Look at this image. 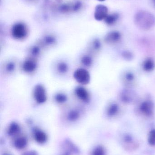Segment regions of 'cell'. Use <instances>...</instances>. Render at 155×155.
Instances as JSON below:
<instances>
[{
	"label": "cell",
	"mask_w": 155,
	"mask_h": 155,
	"mask_svg": "<svg viewBox=\"0 0 155 155\" xmlns=\"http://www.w3.org/2000/svg\"><path fill=\"white\" fill-rule=\"evenodd\" d=\"M134 21L137 26L143 30H149L155 25L154 15L147 11H141L136 13Z\"/></svg>",
	"instance_id": "cell-1"
},
{
	"label": "cell",
	"mask_w": 155,
	"mask_h": 155,
	"mask_svg": "<svg viewBox=\"0 0 155 155\" xmlns=\"http://www.w3.org/2000/svg\"><path fill=\"white\" fill-rule=\"evenodd\" d=\"M123 147L127 151H133L138 148L139 144L135 138L129 134H125L121 137Z\"/></svg>",
	"instance_id": "cell-2"
},
{
	"label": "cell",
	"mask_w": 155,
	"mask_h": 155,
	"mask_svg": "<svg viewBox=\"0 0 155 155\" xmlns=\"http://www.w3.org/2000/svg\"><path fill=\"white\" fill-rule=\"evenodd\" d=\"M73 77L76 82L83 85L87 84L91 80L89 72L83 68H79L76 70L73 74Z\"/></svg>",
	"instance_id": "cell-3"
},
{
	"label": "cell",
	"mask_w": 155,
	"mask_h": 155,
	"mask_svg": "<svg viewBox=\"0 0 155 155\" xmlns=\"http://www.w3.org/2000/svg\"><path fill=\"white\" fill-rule=\"evenodd\" d=\"M34 99L38 104H44L47 100V94L44 87L41 84H37L34 88Z\"/></svg>",
	"instance_id": "cell-4"
},
{
	"label": "cell",
	"mask_w": 155,
	"mask_h": 155,
	"mask_svg": "<svg viewBox=\"0 0 155 155\" xmlns=\"http://www.w3.org/2000/svg\"><path fill=\"white\" fill-rule=\"evenodd\" d=\"M154 106L151 100H145L140 103L139 110L140 114L147 117H151L153 115Z\"/></svg>",
	"instance_id": "cell-5"
},
{
	"label": "cell",
	"mask_w": 155,
	"mask_h": 155,
	"mask_svg": "<svg viewBox=\"0 0 155 155\" xmlns=\"http://www.w3.org/2000/svg\"><path fill=\"white\" fill-rule=\"evenodd\" d=\"M12 34L15 39L22 40L25 38L27 35V28L25 25L22 23H17L13 26Z\"/></svg>",
	"instance_id": "cell-6"
},
{
	"label": "cell",
	"mask_w": 155,
	"mask_h": 155,
	"mask_svg": "<svg viewBox=\"0 0 155 155\" xmlns=\"http://www.w3.org/2000/svg\"><path fill=\"white\" fill-rule=\"evenodd\" d=\"M108 15V8L105 5H99L96 7L94 17L97 21H101L105 20Z\"/></svg>",
	"instance_id": "cell-7"
},
{
	"label": "cell",
	"mask_w": 155,
	"mask_h": 155,
	"mask_svg": "<svg viewBox=\"0 0 155 155\" xmlns=\"http://www.w3.org/2000/svg\"><path fill=\"white\" fill-rule=\"evenodd\" d=\"M75 93L77 97L84 102H88L90 100V96L89 92L83 87H76L75 90Z\"/></svg>",
	"instance_id": "cell-8"
},
{
	"label": "cell",
	"mask_w": 155,
	"mask_h": 155,
	"mask_svg": "<svg viewBox=\"0 0 155 155\" xmlns=\"http://www.w3.org/2000/svg\"><path fill=\"white\" fill-rule=\"evenodd\" d=\"M122 35L119 32L113 31L107 34L105 40V41L110 44H114L118 42L121 40Z\"/></svg>",
	"instance_id": "cell-9"
},
{
	"label": "cell",
	"mask_w": 155,
	"mask_h": 155,
	"mask_svg": "<svg viewBox=\"0 0 155 155\" xmlns=\"http://www.w3.org/2000/svg\"><path fill=\"white\" fill-rule=\"evenodd\" d=\"M22 70L26 73H32L36 71L37 68L36 63L33 60H26L23 63Z\"/></svg>",
	"instance_id": "cell-10"
},
{
	"label": "cell",
	"mask_w": 155,
	"mask_h": 155,
	"mask_svg": "<svg viewBox=\"0 0 155 155\" xmlns=\"http://www.w3.org/2000/svg\"><path fill=\"white\" fill-rule=\"evenodd\" d=\"M120 107L116 103H112L107 107L106 111L107 116L109 118H113L119 114Z\"/></svg>",
	"instance_id": "cell-11"
},
{
	"label": "cell",
	"mask_w": 155,
	"mask_h": 155,
	"mask_svg": "<svg viewBox=\"0 0 155 155\" xmlns=\"http://www.w3.org/2000/svg\"><path fill=\"white\" fill-rule=\"evenodd\" d=\"M34 137L36 143L40 144H43L47 140V136L43 131L36 129L34 132Z\"/></svg>",
	"instance_id": "cell-12"
},
{
	"label": "cell",
	"mask_w": 155,
	"mask_h": 155,
	"mask_svg": "<svg viewBox=\"0 0 155 155\" xmlns=\"http://www.w3.org/2000/svg\"><path fill=\"white\" fill-rule=\"evenodd\" d=\"M143 70L147 72H150L154 70L155 63L153 60L151 58L146 59L142 64Z\"/></svg>",
	"instance_id": "cell-13"
},
{
	"label": "cell",
	"mask_w": 155,
	"mask_h": 155,
	"mask_svg": "<svg viewBox=\"0 0 155 155\" xmlns=\"http://www.w3.org/2000/svg\"><path fill=\"white\" fill-rule=\"evenodd\" d=\"M28 141L25 137H21L16 138L14 142L15 147L18 150H22L26 147Z\"/></svg>",
	"instance_id": "cell-14"
},
{
	"label": "cell",
	"mask_w": 155,
	"mask_h": 155,
	"mask_svg": "<svg viewBox=\"0 0 155 155\" xmlns=\"http://www.w3.org/2000/svg\"><path fill=\"white\" fill-rule=\"evenodd\" d=\"M21 128L20 126L16 123H12L9 126L8 129V134L10 136H13L20 132Z\"/></svg>",
	"instance_id": "cell-15"
},
{
	"label": "cell",
	"mask_w": 155,
	"mask_h": 155,
	"mask_svg": "<svg viewBox=\"0 0 155 155\" xmlns=\"http://www.w3.org/2000/svg\"><path fill=\"white\" fill-rule=\"evenodd\" d=\"M119 15L118 14L114 13L108 15L105 19V21L106 24L108 25H112L115 23L118 20Z\"/></svg>",
	"instance_id": "cell-16"
},
{
	"label": "cell",
	"mask_w": 155,
	"mask_h": 155,
	"mask_svg": "<svg viewBox=\"0 0 155 155\" xmlns=\"http://www.w3.org/2000/svg\"><path fill=\"white\" fill-rule=\"evenodd\" d=\"M80 114L79 111L76 110L70 111L67 115V118L71 122H75L78 120L80 117Z\"/></svg>",
	"instance_id": "cell-17"
},
{
	"label": "cell",
	"mask_w": 155,
	"mask_h": 155,
	"mask_svg": "<svg viewBox=\"0 0 155 155\" xmlns=\"http://www.w3.org/2000/svg\"><path fill=\"white\" fill-rule=\"evenodd\" d=\"M57 71L60 74H66L68 71V66L65 62H60L57 64Z\"/></svg>",
	"instance_id": "cell-18"
},
{
	"label": "cell",
	"mask_w": 155,
	"mask_h": 155,
	"mask_svg": "<svg viewBox=\"0 0 155 155\" xmlns=\"http://www.w3.org/2000/svg\"><path fill=\"white\" fill-rule=\"evenodd\" d=\"M147 143L152 147H155V128L152 129L147 136Z\"/></svg>",
	"instance_id": "cell-19"
},
{
	"label": "cell",
	"mask_w": 155,
	"mask_h": 155,
	"mask_svg": "<svg viewBox=\"0 0 155 155\" xmlns=\"http://www.w3.org/2000/svg\"><path fill=\"white\" fill-rule=\"evenodd\" d=\"M92 155H106V149L103 146H97L93 150Z\"/></svg>",
	"instance_id": "cell-20"
},
{
	"label": "cell",
	"mask_w": 155,
	"mask_h": 155,
	"mask_svg": "<svg viewBox=\"0 0 155 155\" xmlns=\"http://www.w3.org/2000/svg\"><path fill=\"white\" fill-rule=\"evenodd\" d=\"M55 100L58 104H64L67 101V97L63 93H58L55 96Z\"/></svg>",
	"instance_id": "cell-21"
},
{
	"label": "cell",
	"mask_w": 155,
	"mask_h": 155,
	"mask_svg": "<svg viewBox=\"0 0 155 155\" xmlns=\"http://www.w3.org/2000/svg\"><path fill=\"white\" fill-rule=\"evenodd\" d=\"M81 62L84 66L90 67L93 64V60L89 55H84L81 59Z\"/></svg>",
	"instance_id": "cell-22"
},
{
	"label": "cell",
	"mask_w": 155,
	"mask_h": 155,
	"mask_svg": "<svg viewBox=\"0 0 155 155\" xmlns=\"http://www.w3.org/2000/svg\"><path fill=\"white\" fill-rule=\"evenodd\" d=\"M121 100H122V102L125 104H128L131 103L133 99L131 95L129 94L126 93V92H125L121 94Z\"/></svg>",
	"instance_id": "cell-23"
},
{
	"label": "cell",
	"mask_w": 155,
	"mask_h": 155,
	"mask_svg": "<svg viewBox=\"0 0 155 155\" xmlns=\"http://www.w3.org/2000/svg\"><path fill=\"white\" fill-rule=\"evenodd\" d=\"M125 81L127 83H131L134 82L135 79V76L132 72H127L124 75Z\"/></svg>",
	"instance_id": "cell-24"
},
{
	"label": "cell",
	"mask_w": 155,
	"mask_h": 155,
	"mask_svg": "<svg viewBox=\"0 0 155 155\" xmlns=\"http://www.w3.org/2000/svg\"><path fill=\"white\" fill-rule=\"evenodd\" d=\"M44 43L46 45H53L55 43V39L52 36H47L44 39Z\"/></svg>",
	"instance_id": "cell-25"
},
{
	"label": "cell",
	"mask_w": 155,
	"mask_h": 155,
	"mask_svg": "<svg viewBox=\"0 0 155 155\" xmlns=\"http://www.w3.org/2000/svg\"><path fill=\"white\" fill-rule=\"evenodd\" d=\"M122 56L123 57L124 59L128 61L132 60L133 58V53L129 51H125L123 52Z\"/></svg>",
	"instance_id": "cell-26"
},
{
	"label": "cell",
	"mask_w": 155,
	"mask_h": 155,
	"mask_svg": "<svg viewBox=\"0 0 155 155\" xmlns=\"http://www.w3.org/2000/svg\"><path fill=\"white\" fill-rule=\"evenodd\" d=\"M15 65L14 63L12 62H10L7 64L6 66V71L8 72L12 73L15 70Z\"/></svg>",
	"instance_id": "cell-27"
},
{
	"label": "cell",
	"mask_w": 155,
	"mask_h": 155,
	"mask_svg": "<svg viewBox=\"0 0 155 155\" xmlns=\"http://www.w3.org/2000/svg\"><path fill=\"white\" fill-rule=\"evenodd\" d=\"M101 46L102 45H101V42L99 40H95L93 42V47L94 50L95 51H98L100 50L101 49Z\"/></svg>",
	"instance_id": "cell-28"
},
{
	"label": "cell",
	"mask_w": 155,
	"mask_h": 155,
	"mask_svg": "<svg viewBox=\"0 0 155 155\" xmlns=\"http://www.w3.org/2000/svg\"><path fill=\"white\" fill-rule=\"evenodd\" d=\"M31 52L34 56H37L40 53V48L37 46H34L31 49Z\"/></svg>",
	"instance_id": "cell-29"
},
{
	"label": "cell",
	"mask_w": 155,
	"mask_h": 155,
	"mask_svg": "<svg viewBox=\"0 0 155 155\" xmlns=\"http://www.w3.org/2000/svg\"><path fill=\"white\" fill-rule=\"evenodd\" d=\"M21 155H38V154L36 151L31 150V151L25 152Z\"/></svg>",
	"instance_id": "cell-30"
},
{
	"label": "cell",
	"mask_w": 155,
	"mask_h": 155,
	"mask_svg": "<svg viewBox=\"0 0 155 155\" xmlns=\"http://www.w3.org/2000/svg\"><path fill=\"white\" fill-rule=\"evenodd\" d=\"M98 1H100V2H104V1H105V0H98Z\"/></svg>",
	"instance_id": "cell-31"
},
{
	"label": "cell",
	"mask_w": 155,
	"mask_h": 155,
	"mask_svg": "<svg viewBox=\"0 0 155 155\" xmlns=\"http://www.w3.org/2000/svg\"><path fill=\"white\" fill-rule=\"evenodd\" d=\"M153 2L154 4L155 5V0H153Z\"/></svg>",
	"instance_id": "cell-32"
},
{
	"label": "cell",
	"mask_w": 155,
	"mask_h": 155,
	"mask_svg": "<svg viewBox=\"0 0 155 155\" xmlns=\"http://www.w3.org/2000/svg\"><path fill=\"white\" fill-rule=\"evenodd\" d=\"M64 155H69V153H66Z\"/></svg>",
	"instance_id": "cell-33"
},
{
	"label": "cell",
	"mask_w": 155,
	"mask_h": 155,
	"mask_svg": "<svg viewBox=\"0 0 155 155\" xmlns=\"http://www.w3.org/2000/svg\"><path fill=\"white\" fill-rule=\"evenodd\" d=\"M4 155H10L7 154H4Z\"/></svg>",
	"instance_id": "cell-34"
}]
</instances>
